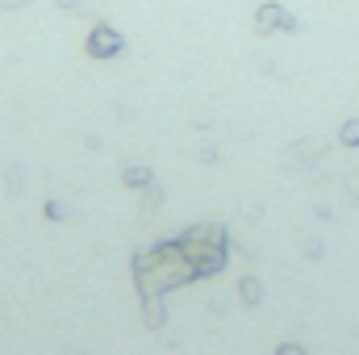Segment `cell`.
<instances>
[{
	"instance_id": "obj_11",
	"label": "cell",
	"mask_w": 359,
	"mask_h": 355,
	"mask_svg": "<svg viewBox=\"0 0 359 355\" xmlns=\"http://www.w3.org/2000/svg\"><path fill=\"white\" fill-rule=\"evenodd\" d=\"M59 8H72V13H80V0H59Z\"/></svg>"
},
{
	"instance_id": "obj_5",
	"label": "cell",
	"mask_w": 359,
	"mask_h": 355,
	"mask_svg": "<svg viewBox=\"0 0 359 355\" xmlns=\"http://www.w3.org/2000/svg\"><path fill=\"white\" fill-rule=\"evenodd\" d=\"M142 318L147 326H163V293H142Z\"/></svg>"
},
{
	"instance_id": "obj_9",
	"label": "cell",
	"mask_w": 359,
	"mask_h": 355,
	"mask_svg": "<svg viewBox=\"0 0 359 355\" xmlns=\"http://www.w3.org/2000/svg\"><path fill=\"white\" fill-rule=\"evenodd\" d=\"M142 192H147V201H142V213H155V205H159V196H163V192H159L155 184H147Z\"/></svg>"
},
{
	"instance_id": "obj_1",
	"label": "cell",
	"mask_w": 359,
	"mask_h": 355,
	"mask_svg": "<svg viewBox=\"0 0 359 355\" xmlns=\"http://www.w3.org/2000/svg\"><path fill=\"white\" fill-rule=\"evenodd\" d=\"M176 247H180V255H184V260H192L196 251L226 247V230H222V226H188V230L176 239Z\"/></svg>"
},
{
	"instance_id": "obj_7",
	"label": "cell",
	"mask_w": 359,
	"mask_h": 355,
	"mask_svg": "<svg viewBox=\"0 0 359 355\" xmlns=\"http://www.w3.org/2000/svg\"><path fill=\"white\" fill-rule=\"evenodd\" d=\"M121 180H126L130 188H147V184H151V168H147V163H134V168L121 172Z\"/></svg>"
},
{
	"instance_id": "obj_4",
	"label": "cell",
	"mask_w": 359,
	"mask_h": 355,
	"mask_svg": "<svg viewBox=\"0 0 359 355\" xmlns=\"http://www.w3.org/2000/svg\"><path fill=\"white\" fill-rule=\"evenodd\" d=\"M188 264H192V272H196V280H201V276H213V272H222V267H226V247H209V251H196Z\"/></svg>"
},
{
	"instance_id": "obj_2",
	"label": "cell",
	"mask_w": 359,
	"mask_h": 355,
	"mask_svg": "<svg viewBox=\"0 0 359 355\" xmlns=\"http://www.w3.org/2000/svg\"><path fill=\"white\" fill-rule=\"evenodd\" d=\"M255 29H259V34H276V29H288V34H292V29H301V21H297L284 4L268 0V4L255 8Z\"/></svg>"
},
{
	"instance_id": "obj_10",
	"label": "cell",
	"mask_w": 359,
	"mask_h": 355,
	"mask_svg": "<svg viewBox=\"0 0 359 355\" xmlns=\"http://www.w3.org/2000/svg\"><path fill=\"white\" fill-rule=\"evenodd\" d=\"M276 355H305V347H297V343H280V351Z\"/></svg>"
},
{
	"instance_id": "obj_8",
	"label": "cell",
	"mask_w": 359,
	"mask_h": 355,
	"mask_svg": "<svg viewBox=\"0 0 359 355\" xmlns=\"http://www.w3.org/2000/svg\"><path fill=\"white\" fill-rule=\"evenodd\" d=\"M339 142H343V147H359V117L343 121V130H339Z\"/></svg>"
},
{
	"instance_id": "obj_3",
	"label": "cell",
	"mask_w": 359,
	"mask_h": 355,
	"mask_svg": "<svg viewBox=\"0 0 359 355\" xmlns=\"http://www.w3.org/2000/svg\"><path fill=\"white\" fill-rule=\"evenodd\" d=\"M126 51V38L113 29V25H96L88 34V55L92 59H117Z\"/></svg>"
},
{
	"instance_id": "obj_6",
	"label": "cell",
	"mask_w": 359,
	"mask_h": 355,
	"mask_svg": "<svg viewBox=\"0 0 359 355\" xmlns=\"http://www.w3.org/2000/svg\"><path fill=\"white\" fill-rule=\"evenodd\" d=\"M238 297H243L247 305H259V301H264V284H259L255 276H243V280H238Z\"/></svg>"
}]
</instances>
